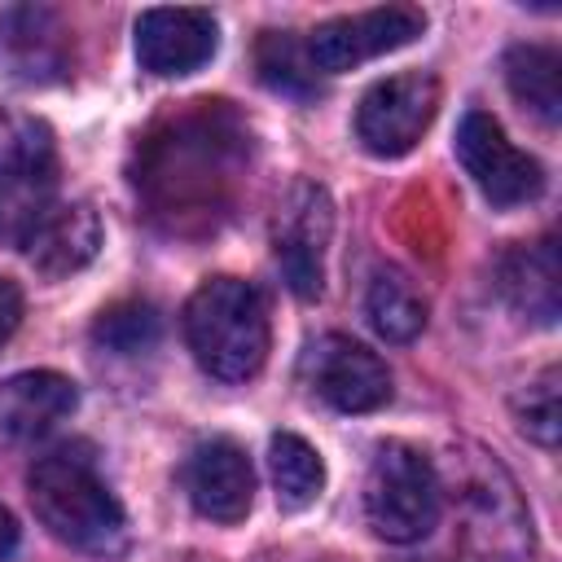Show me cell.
<instances>
[{"mask_svg": "<svg viewBox=\"0 0 562 562\" xmlns=\"http://www.w3.org/2000/svg\"><path fill=\"white\" fill-rule=\"evenodd\" d=\"M92 338L101 347L119 351V356H136V351L154 347V338H158V312L149 303H140V299L136 303H119V307L101 312Z\"/></svg>", "mask_w": 562, "mask_h": 562, "instance_id": "22", "label": "cell"}, {"mask_svg": "<svg viewBox=\"0 0 562 562\" xmlns=\"http://www.w3.org/2000/svg\"><path fill=\"white\" fill-rule=\"evenodd\" d=\"M26 263L40 277H70L79 268H88L101 250V220L88 202H53L48 211H40V220L18 237Z\"/></svg>", "mask_w": 562, "mask_h": 562, "instance_id": "14", "label": "cell"}, {"mask_svg": "<svg viewBox=\"0 0 562 562\" xmlns=\"http://www.w3.org/2000/svg\"><path fill=\"white\" fill-rule=\"evenodd\" d=\"M364 312H369V325L386 342H413L426 329V299L417 294V285L400 268L373 272L369 294H364Z\"/></svg>", "mask_w": 562, "mask_h": 562, "instance_id": "18", "label": "cell"}, {"mask_svg": "<svg viewBox=\"0 0 562 562\" xmlns=\"http://www.w3.org/2000/svg\"><path fill=\"white\" fill-rule=\"evenodd\" d=\"M303 382L338 413H373L391 400V369L347 334H325L307 347Z\"/></svg>", "mask_w": 562, "mask_h": 562, "instance_id": "8", "label": "cell"}, {"mask_svg": "<svg viewBox=\"0 0 562 562\" xmlns=\"http://www.w3.org/2000/svg\"><path fill=\"white\" fill-rule=\"evenodd\" d=\"M31 509L70 549L114 558L127 544V518L97 461L83 448H53L31 465Z\"/></svg>", "mask_w": 562, "mask_h": 562, "instance_id": "1", "label": "cell"}, {"mask_svg": "<svg viewBox=\"0 0 562 562\" xmlns=\"http://www.w3.org/2000/svg\"><path fill=\"white\" fill-rule=\"evenodd\" d=\"M79 404V391L66 373L53 369H26L0 382V439L4 443H31L48 435L57 422H66Z\"/></svg>", "mask_w": 562, "mask_h": 562, "instance_id": "15", "label": "cell"}, {"mask_svg": "<svg viewBox=\"0 0 562 562\" xmlns=\"http://www.w3.org/2000/svg\"><path fill=\"white\" fill-rule=\"evenodd\" d=\"M426 31V13L413 4H382V9H364L351 18H334L321 22L307 35V61L325 75H342L356 70L360 61H373L382 53H395L404 44H413Z\"/></svg>", "mask_w": 562, "mask_h": 562, "instance_id": "6", "label": "cell"}, {"mask_svg": "<svg viewBox=\"0 0 562 562\" xmlns=\"http://www.w3.org/2000/svg\"><path fill=\"white\" fill-rule=\"evenodd\" d=\"M452 474H457V514L470 553L479 562H531L536 531L509 470L492 461L483 448H465L461 457H452Z\"/></svg>", "mask_w": 562, "mask_h": 562, "instance_id": "3", "label": "cell"}, {"mask_svg": "<svg viewBox=\"0 0 562 562\" xmlns=\"http://www.w3.org/2000/svg\"><path fill=\"white\" fill-rule=\"evenodd\" d=\"M189 501L211 522H241L255 501V470L241 443L233 439H206L193 448L184 465Z\"/></svg>", "mask_w": 562, "mask_h": 562, "instance_id": "13", "label": "cell"}, {"mask_svg": "<svg viewBox=\"0 0 562 562\" xmlns=\"http://www.w3.org/2000/svg\"><path fill=\"white\" fill-rule=\"evenodd\" d=\"M562 373L549 364L540 369L518 395H514V417H518V430L527 439H536L540 448H553L558 435H562Z\"/></svg>", "mask_w": 562, "mask_h": 562, "instance_id": "20", "label": "cell"}, {"mask_svg": "<svg viewBox=\"0 0 562 562\" xmlns=\"http://www.w3.org/2000/svg\"><path fill=\"white\" fill-rule=\"evenodd\" d=\"M505 83L540 123L562 119V57L553 48L514 44L505 53Z\"/></svg>", "mask_w": 562, "mask_h": 562, "instance_id": "17", "label": "cell"}, {"mask_svg": "<svg viewBox=\"0 0 562 562\" xmlns=\"http://www.w3.org/2000/svg\"><path fill=\"white\" fill-rule=\"evenodd\" d=\"M558 281H562V263H558V246L553 237H540L531 246H514L501 259V290L505 299L531 316L536 325H553L558 321Z\"/></svg>", "mask_w": 562, "mask_h": 562, "instance_id": "16", "label": "cell"}, {"mask_svg": "<svg viewBox=\"0 0 562 562\" xmlns=\"http://www.w3.org/2000/svg\"><path fill=\"white\" fill-rule=\"evenodd\" d=\"M364 518L391 544L426 540L439 522V474L430 457L408 443L378 448L364 479Z\"/></svg>", "mask_w": 562, "mask_h": 562, "instance_id": "4", "label": "cell"}, {"mask_svg": "<svg viewBox=\"0 0 562 562\" xmlns=\"http://www.w3.org/2000/svg\"><path fill=\"white\" fill-rule=\"evenodd\" d=\"M70 61V31L57 9L13 4L0 9V75L18 83H48Z\"/></svg>", "mask_w": 562, "mask_h": 562, "instance_id": "12", "label": "cell"}, {"mask_svg": "<svg viewBox=\"0 0 562 562\" xmlns=\"http://www.w3.org/2000/svg\"><path fill=\"white\" fill-rule=\"evenodd\" d=\"M457 158L465 176L479 184V193L492 206H518L531 202L544 189V171L531 154H522L492 114L470 110L457 127Z\"/></svg>", "mask_w": 562, "mask_h": 562, "instance_id": "7", "label": "cell"}, {"mask_svg": "<svg viewBox=\"0 0 562 562\" xmlns=\"http://www.w3.org/2000/svg\"><path fill=\"white\" fill-rule=\"evenodd\" d=\"M220 48L215 18L206 9H145L136 22V61L158 79L202 70Z\"/></svg>", "mask_w": 562, "mask_h": 562, "instance_id": "11", "label": "cell"}, {"mask_svg": "<svg viewBox=\"0 0 562 562\" xmlns=\"http://www.w3.org/2000/svg\"><path fill=\"white\" fill-rule=\"evenodd\" d=\"M53 193V140L40 123H22L0 140V228L22 237Z\"/></svg>", "mask_w": 562, "mask_h": 562, "instance_id": "10", "label": "cell"}, {"mask_svg": "<svg viewBox=\"0 0 562 562\" xmlns=\"http://www.w3.org/2000/svg\"><path fill=\"white\" fill-rule=\"evenodd\" d=\"M184 338L193 360L220 382H246L268 360V307L241 277H211L184 303Z\"/></svg>", "mask_w": 562, "mask_h": 562, "instance_id": "2", "label": "cell"}, {"mask_svg": "<svg viewBox=\"0 0 562 562\" xmlns=\"http://www.w3.org/2000/svg\"><path fill=\"white\" fill-rule=\"evenodd\" d=\"M439 110V79L426 70H404L378 79L360 105H356V136L369 154L378 158H400L408 154L422 132L430 127Z\"/></svg>", "mask_w": 562, "mask_h": 562, "instance_id": "5", "label": "cell"}, {"mask_svg": "<svg viewBox=\"0 0 562 562\" xmlns=\"http://www.w3.org/2000/svg\"><path fill=\"white\" fill-rule=\"evenodd\" d=\"M18 549V518L0 505V558H9Z\"/></svg>", "mask_w": 562, "mask_h": 562, "instance_id": "24", "label": "cell"}, {"mask_svg": "<svg viewBox=\"0 0 562 562\" xmlns=\"http://www.w3.org/2000/svg\"><path fill=\"white\" fill-rule=\"evenodd\" d=\"M334 233V206L329 193L312 180H299L290 198L281 202L277 228H272V250L285 272V285L299 299H316L325 285V246Z\"/></svg>", "mask_w": 562, "mask_h": 562, "instance_id": "9", "label": "cell"}, {"mask_svg": "<svg viewBox=\"0 0 562 562\" xmlns=\"http://www.w3.org/2000/svg\"><path fill=\"white\" fill-rule=\"evenodd\" d=\"M268 465H272V487L281 509H307L325 487V461L299 435H272Z\"/></svg>", "mask_w": 562, "mask_h": 562, "instance_id": "19", "label": "cell"}, {"mask_svg": "<svg viewBox=\"0 0 562 562\" xmlns=\"http://www.w3.org/2000/svg\"><path fill=\"white\" fill-rule=\"evenodd\" d=\"M259 70H263V83L277 88V92H312L316 79H312V61H307V48L294 44V35L285 31H268L259 40Z\"/></svg>", "mask_w": 562, "mask_h": 562, "instance_id": "21", "label": "cell"}, {"mask_svg": "<svg viewBox=\"0 0 562 562\" xmlns=\"http://www.w3.org/2000/svg\"><path fill=\"white\" fill-rule=\"evenodd\" d=\"M18 325H22V290H18V281L0 277V347L13 338Z\"/></svg>", "mask_w": 562, "mask_h": 562, "instance_id": "23", "label": "cell"}]
</instances>
